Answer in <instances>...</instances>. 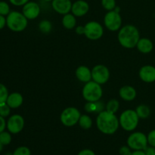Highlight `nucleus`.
Listing matches in <instances>:
<instances>
[{
	"instance_id": "obj_1",
	"label": "nucleus",
	"mask_w": 155,
	"mask_h": 155,
	"mask_svg": "<svg viewBox=\"0 0 155 155\" xmlns=\"http://www.w3.org/2000/svg\"><path fill=\"white\" fill-rule=\"evenodd\" d=\"M96 124L98 130L106 135H112L117 132L120 126L119 119L107 110H103L98 114Z\"/></svg>"
},
{
	"instance_id": "obj_2",
	"label": "nucleus",
	"mask_w": 155,
	"mask_h": 155,
	"mask_svg": "<svg viewBox=\"0 0 155 155\" xmlns=\"http://www.w3.org/2000/svg\"><path fill=\"white\" fill-rule=\"evenodd\" d=\"M118 41L123 47L133 48L136 46L140 39L139 30L133 25H127L120 30L118 33Z\"/></svg>"
},
{
	"instance_id": "obj_3",
	"label": "nucleus",
	"mask_w": 155,
	"mask_h": 155,
	"mask_svg": "<svg viewBox=\"0 0 155 155\" xmlns=\"http://www.w3.org/2000/svg\"><path fill=\"white\" fill-rule=\"evenodd\" d=\"M27 18L23 13L18 12H12L8 15L6 24L11 30L15 32H21L25 30L27 26Z\"/></svg>"
},
{
	"instance_id": "obj_4",
	"label": "nucleus",
	"mask_w": 155,
	"mask_h": 155,
	"mask_svg": "<svg viewBox=\"0 0 155 155\" xmlns=\"http://www.w3.org/2000/svg\"><path fill=\"white\" fill-rule=\"evenodd\" d=\"M103 91L101 85L95 81H89L83 88V96L87 101H97L101 99Z\"/></svg>"
},
{
	"instance_id": "obj_5",
	"label": "nucleus",
	"mask_w": 155,
	"mask_h": 155,
	"mask_svg": "<svg viewBox=\"0 0 155 155\" xmlns=\"http://www.w3.org/2000/svg\"><path fill=\"white\" fill-rule=\"evenodd\" d=\"M136 110H127L120 117V125L126 131H133L137 127L139 120Z\"/></svg>"
},
{
	"instance_id": "obj_6",
	"label": "nucleus",
	"mask_w": 155,
	"mask_h": 155,
	"mask_svg": "<svg viewBox=\"0 0 155 155\" xmlns=\"http://www.w3.org/2000/svg\"><path fill=\"white\" fill-rule=\"evenodd\" d=\"M80 116L81 114L78 109L74 107H69L62 111L60 119L64 126L71 127L79 122Z\"/></svg>"
},
{
	"instance_id": "obj_7",
	"label": "nucleus",
	"mask_w": 155,
	"mask_h": 155,
	"mask_svg": "<svg viewBox=\"0 0 155 155\" xmlns=\"http://www.w3.org/2000/svg\"><path fill=\"white\" fill-rule=\"evenodd\" d=\"M148 137L141 132H136L127 139V145L133 150H144L148 146Z\"/></svg>"
},
{
	"instance_id": "obj_8",
	"label": "nucleus",
	"mask_w": 155,
	"mask_h": 155,
	"mask_svg": "<svg viewBox=\"0 0 155 155\" xmlns=\"http://www.w3.org/2000/svg\"><path fill=\"white\" fill-rule=\"evenodd\" d=\"M104 33L102 26L97 21H90L84 26V34L91 40H97Z\"/></svg>"
},
{
	"instance_id": "obj_9",
	"label": "nucleus",
	"mask_w": 155,
	"mask_h": 155,
	"mask_svg": "<svg viewBox=\"0 0 155 155\" xmlns=\"http://www.w3.org/2000/svg\"><path fill=\"white\" fill-rule=\"evenodd\" d=\"M104 25L110 31L119 30L122 24V18L116 11H110L104 16Z\"/></svg>"
},
{
	"instance_id": "obj_10",
	"label": "nucleus",
	"mask_w": 155,
	"mask_h": 155,
	"mask_svg": "<svg viewBox=\"0 0 155 155\" xmlns=\"http://www.w3.org/2000/svg\"><path fill=\"white\" fill-rule=\"evenodd\" d=\"M110 77L108 68L102 64H98L92 70V79L100 85L107 83Z\"/></svg>"
},
{
	"instance_id": "obj_11",
	"label": "nucleus",
	"mask_w": 155,
	"mask_h": 155,
	"mask_svg": "<svg viewBox=\"0 0 155 155\" xmlns=\"http://www.w3.org/2000/svg\"><path fill=\"white\" fill-rule=\"evenodd\" d=\"M24 127V120L21 115H12L7 122V128L11 133L17 134L22 131Z\"/></svg>"
},
{
	"instance_id": "obj_12",
	"label": "nucleus",
	"mask_w": 155,
	"mask_h": 155,
	"mask_svg": "<svg viewBox=\"0 0 155 155\" xmlns=\"http://www.w3.org/2000/svg\"><path fill=\"white\" fill-rule=\"evenodd\" d=\"M40 13V7L33 2H28L23 8V14L29 20H33L37 18Z\"/></svg>"
},
{
	"instance_id": "obj_13",
	"label": "nucleus",
	"mask_w": 155,
	"mask_h": 155,
	"mask_svg": "<svg viewBox=\"0 0 155 155\" xmlns=\"http://www.w3.org/2000/svg\"><path fill=\"white\" fill-rule=\"evenodd\" d=\"M52 8L57 13L61 15H67L72 8L71 0H53Z\"/></svg>"
},
{
	"instance_id": "obj_14",
	"label": "nucleus",
	"mask_w": 155,
	"mask_h": 155,
	"mask_svg": "<svg viewBox=\"0 0 155 155\" xmlns=\"http://www.w3.org/2000/svg\"><path fill=\"white\" fill-rule=\"evenodd\" d=\"M139 74L141 80L145 83H153L155 81V68L151 65L142 67Z\"/></svg>"
},
{
	"instance_id": "obj_15",
	"label": "nucleus",
	"mask_w": 155,
	"mask_h": 155,
	"mask_svg": "<svg viewBox=\"0 0 155 155\" xmlns=\"http://www.w3.org/2000/svg\"><path fill=\"white\" fill-rule=\"evenodd\" d=\"M89 10V5L83 0H78L72 5V13L76 17H82L86 15Z\"/></svg>"
},
{
	"instance_id": "obj_16",
	"label": "nucleus",
	"mask_w": 155,
	"mask_h": 155,
	"mask_svg": "<svg viewBox=\"0 0 155 155\" xmlns=\"http://www.w3.org/2000/svg\"><path fill=\"white\" fill-rule=\"evenodd\" d=\"M76 77L83 83H88L92 80V71L86 66H80L76 71Z\"/></svg>"
},
{
	"instance_id": "obj_17",
	"label": "nucleus",
	"mask_w": 155,
	"mask_h": 155,
	"mask_svg": "<svg viewBox=\"0 0 155 155\" xmlns=\"http://www.w3.org/2000/svg\"><path fill=\"white\" fill-rule=\"evenodd\" d=\"M120 98L127 101H133L136 97V91L133 86H123L119 91Z\"/></svg>"
},
{
	"instance_id": "obj_18",
	"label": "nucleus",
	"mask_w": 155,
	"mask_h": 155,
	"mask_svg": "<svg viewBox=\"0 0 155 155\" xmlns=\"http://www.w3.org/2000/svg\"><path fill=\"white\" fill-rule=\"evenodd\" d=\"M106 106L104 105V103L102 101H97L91 102V101H88L86 104H85V110L88 113H98L99 114L100 112L103 111L104 109L105 108Z\"/></svg>"
},
{
	"instance_id": "obj_19",
	"label": "nucleus",
	"mask_w": 155,
	"mask_h": 155,
	"mask_svg": "<svg viewBox=\"0 0 155 155\" xmlns=\"http://www.w3.org/2000/svg\"><path fill=\"white\" fill-rule=\"evenodd\" d=\"M24 98L23 96L18 92H14V93L8 95L6 103L8 104L11 108H18L22 104Z\"/></svg>"
},
{
	"instance_id": "obj_20",
	"label": "nucleus",
	"mask_w": 155,
	"mask_h": 155,
	"mask_svg": "<svg viewBox=\"0 0 155 155\" xmlns=\"http://www.w3.org/2000/svg\"><path fill=\"white\" fill-rule=\"evenodd\" d=\"M136 47L140 52L144 53V54H148L152 51L154 45L149 39L142 38V39H139L137 45H136Z\"/></svg>"
},
{
	"instance_id": "obj_21",
	"label": "nucleus",
	"mask_w": 155,
	"mask_h": 155,
	"mask_svg": "<svg viewBox=\"0 0 155 155\" xmlns=\"http://www.w3.org/2000/svg\"><path fill=\"white\" fill-rule=\"evenodd\" d=\"M77 21H76L75 16L73 14H67L64 15L63 19H62V24L64 27L68 30H71L75 27Z\"/></svg>"
},
{
	"instance_id": "obj_22",
	"label": "nucleus",
	"mask_w": 155,
	"mask_h": 155,
	"mask_svg": "<svg viewBox=\"0 0 155 155\" xmlns=\"http://www.w3.org/2000/svg\"><path fill=\"white\" fill-rule=\"evenodd\" d=\"M136 112L139 117L142 118V119H146L151 114V110H150L149 107L145 104H141V105L138 106L136 109Z\"/></svg>"
},
{
	"instance_id": "obj_23",
	"label": "nucleus",
	"mask_w": 155,
	"mask_h": 155,
	"mask_svg": "<svg viewBox=\"0 0 155 155\" xmlns=\"http://www.w3.org/2000/svg\"><path fill=\"white\" fill-rule=\"evenodd\" d=\"M79 124L80 127L83 130H89L92 126V120L91 117L88 115L84 114L80 116V120H79Z\"/></svg>"
},
{
	"instance_id": "obj_24",
	"label": "nucleus",
	"mask_w": 155,
	"mask_h": 155,
	"mask_svg": "<svg viewBox=\"0 0 155 155\" xmlns=\"http://www.w3.org/2000/svg\"><path fill=\"white\" fill-rule=\"evenodd\" d=\"M120 107V103L119 101L117 99H111L107 102V104H106V110L110 113L115 114L118 110Z\"/></svg>"
},
{
	"instance_id": "obj_25",
	"label": "nucleus",
	"mask_w": 155,
	"mask_h": 155,
	"mask_svg": "<svg viewBox=\"0 0 155 155\" xmlns=\"http://www.w3.org/2000/svg\"><path fill=\"white\" fill-rule=\"evenodd\" d=\"M39 28L41 32L44 33H49L51 30V24L50 21H42L39 23Z\"/></svg>"
},
{
	"instance_id": "obj_26",
	"label": "nucleus",
	"mask_w": 155,
	"mask_h": 155,
	"mask_svg": "<svg viewBox=\"0 0 155 155\" xmlns=\"http://www.w3.org/2000/svg\"><path fill=\"white\" fill-rule=\"evenodd\" d=\"M12 142V136L8 132H2L0 133V142L3 145H8Z\"/></svg>"
},
{
	"instance_id": "obj_27",
	"label": "nucleus",
	"mask_w": 155,
	"mask_h": 155,
	"mask_svg": "<svg viewBox=\"0 0 155 155\" xmlns=\"http://www.w3.org/2000/svg\"><path fill=\"white\" fill-rule=\"evenodd\" d=\"M8 97V92L7 88L5 87V86L0 83V104L6 102Z\"/></svg>"
},
{
	"instance_id": "obj_28",
	"label": "nucleus",
	"mask_w": 155,
	"mask_h": 155,
	"mask_svg": "<svg viewBox=\"0 0 155 155\" xmlns=\"http://www.w3.org/2000/svg\"><path fill=\"white\" fill-rule=\"evenodd\" d=\"M13 155H31V151L27 147L21 146L15 150Z\"/></svg>"
},
{
	"instance_id": "obj_29",
	"label": "nucleus",
	"mask_w": 155,
	"mask_h": 155,
	"mask_svg": "<svg viewBox=\"0 0 155 155\" xmlns=\"http://www.w3.org/2000/svg\"><path fill=\"white\" fill-rule=\"evenodd\" d=\"M10 110L11 107H9L7 103L5 102L0 104V116L3 117H8L10 114Z\"/></svg>"
},
{
	"instance_id": "obj_30",
	"label": "nucleus",
	"mask_w": 155,
	"mask_h": 155,
	"mask_svg": "<svg viewBox=\"0 0 155 155\" xmlns=\"http://www.w3.org/2000/svg\"><path fill=\"white\" fill-rule=\"evenodd\" d=\"M101 5L106 10L112 11L116 7V2L115 0H102Z\"/></svg>"
},
{
	"instance_id": "obj_31",
	"label": "nucleus",
	"mask_w": 155,
	"mask_h": 155,
	"mask_svg": "<svg viewBox=\"0 0 155 155\" xmlns=\"http://www.w3.org/2000/svg\"><path fill=\"white\" fill-rule=\"evenodd\" d=\"M10 13V8L5 2H0V15H8Z\"/></svg>"
},
{
	"instance_id": "obj_32",
	"label": "nucleus",
	"mask_w": 155,
	"mask_h": 155,
	"mask_svg": "<svg viewBox=\"0 0 155 155\" xmlns=\"http://www.w3.org/2000/svg\"><path fill=\"white\" fill-rule=\"evenodd\" d=\"M148 142L151 146L155 148V130H151L148 135Z\"/></svg>"
},
{
	"instance_id": "obj_33",
	"label": "nucleus",
	"mask_w": 155,
	"mask_h": 155,
	"mask_svg": "<svg viewBox=\"0 0 155 155\" xmlns=\"http://www.w3.org/2000/svg\"><path fill=\"white\" fill-rule=\"evenodd\" d=\"M119 153L120 155H131V148L129 146H122L120 148Z\"/></svg>"
},
{
	"instance_id": "obj_34",
	"label": "nucleus",
	"mask_w": 155,
	"mask_h": 155,
	"mask_svg": "<svg viewBox=\"0 0 155 155\" xmlns=\"http://www.w3.org/2000/svg\"><path fill=\"white\" fill-rule=\"evenodd\" d=\"M10 2L12 5L16 6H21L24 5L25 4H27L29 2V0H9Z\"/></svg>"
},
{
	"instance_id": "obj_35",
	"label": "nucleus",
	"mask_w": 155,
	"mask_h": 155,
	"mask_svg": "<svg viewBox=\"0 0 155 155\" xmlns=\"http://www.w3.org/2000/svg\"><path fill=\"white\" fill-rule=\"evenodd\" d=\"M145 155H155V148L153 146L150 145L149 147L147 146L146 148L144 149Z\"/></svg>"
},
{
	"instance_id": "obj_36",
	"label": "nucleus",
	"mask_w": 155,
	"mask_h": 155,
	"mask_svg": "<svg viewBox=\"0 0 155 155\" xmlns=\"http://www.w3.org/2000/svg\"><path fill=\"white\" fill-rule=\"evenodd\" d=\"M77 155H95V152L90 149H84L80 151Z\"/></svg>"
},
{
	"instance_id": "obj_37",
	"label": "nucleus",
	"mask_w": 155,
	"mask_h": 155,
	"mask_svg": "<svg viewBox=\"0 0 155 155\" xmlns=\"http://www.w3.org/2000/svg\"><path fill=\"white\" fill-rule=\"evenodd\" d=\"M6 126H7V124H6L4 117L2 116H0V133H1L2 132L4 131L5 129Z\"/></svg>"
},
{
	"instance_id": "obj_38",
	"label": "nucleus",
	"mask_w": 155,
	"mask_h": 155,
	"mask_svg": "<svg viewBox=\"0 0 155 155\" xmlns=\"http://www.w3.org/2000/svg\"><path fill=\"white\" fill-rule=\"evenodd\" d=\"M6 24V19L4 18L3 15H0V30L3 28Z\"/></svg>"
},
{
	"instance_id": "obj_39",
	"label": "nucleus",
	"mask_w": 155,
	"mask_h": 155,
	"mask_svg": "<svg viewBox=\"0 0 155 155\" xmlns=\"http://www.w3.org/2000/svg\"><path fill=\"white\" fill-rule=\"evenodd\" d=\"M76 32H77V33H78L80 35L84 34V27H82V26L77 27L76 28Z\"/></svg>"
},
{
	"instance_id": "obj_40",
	"label": "nucleus",
	"mask_w": 155,
	"mask_h": 155,
	"mask_svg": "<svg viewBox=\"0 0 155 155\" xmlns=\"http://www.w3.org/2000/svg\"><path fill=\"white\" fill-rule=\"evenodd\" d=\"M131 155H145L144 150H135L132 152Z\"/></svg>"
},
{
	"instance_id": "obj_41",
	"label": "nucleus",
	"mask_w": 155,
	"mask_h": 155,
	"mask_svg": "<svg viewBox=\"0 0 155 155\" xmlns=\"http://www.w3.org/2000/svg\"><path fill=\"white\" fill-rule=\"evenodd\" d=\"M2 148H3V145L1 143V142H0V151H2Z\"/></svg>"
},
{
	"instance_id": "obj_42",
	"label": "nucleus",
	"mask_w": 155,
	"mask_h": 155,
	"mask_svg": "<svg viewBox=\"0 0 155 155\" xmlns=\"http://www.w3.org/2000/svg\"><path fill=\"white\" fill-rule=\"evenodd\" d=\"M43 1H45V2H50V1H53V0H43Z\"/></svg>"
}]
</instances>
